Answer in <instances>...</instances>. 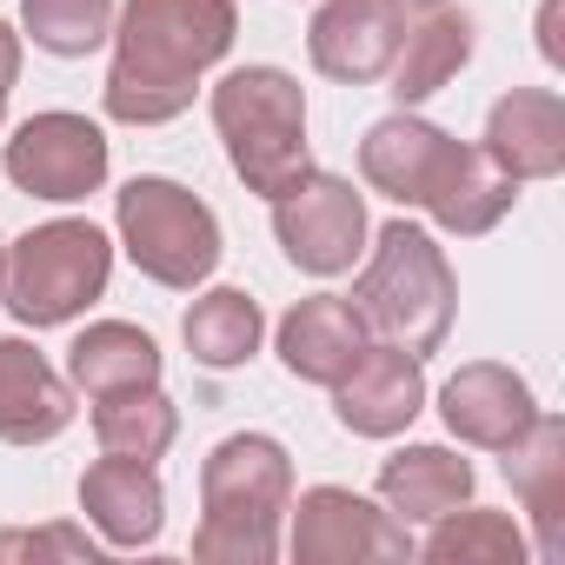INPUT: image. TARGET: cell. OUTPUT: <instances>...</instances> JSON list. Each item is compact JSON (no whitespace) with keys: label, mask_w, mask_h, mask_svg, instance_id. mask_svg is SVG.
Returning a JSON list of instances; mask_svg holds the SVG:
<instances>
[{"label":"cell","mask_w":565,"mask_h":565,"mask_svg":"<svg viewBox=\"0 0 565 565\" xmlns=\"http://www.w3.org/2000/svg\"><path fill=\"white\" fill-rule=\"evenodd\" d=\"M239 34L233 0H127L114 14V67H107V114L120 127H167L193 107L206 67L226 61Z\"/></svg>","instance_id":"obj_1"},{"label":"cell","mask_w":565,"mask_h":565,"mask_svg":"<svg viewBox=\"0 0 565 565\" xmlns=\"http://www.w3.org/2000/svg\"><path fill=\"white\" fill-rule=\"evenodd\" d=\"M294 505V459L266 433H233L200 466V532L193 558L206 565H273L279 519Z\"/></svg>","instance_id":"obj_2"},{"label":"cell","mask_w":565,"mask_h":565,"mask_svg":"<svg viewBox=\"0 0 565 565\" xmlns=\"http://www.w3.org/2000/svg\"><path fill=\"white\" fill-rule=\"evenodd\" d=\"M452 307H459V279L439 239L413 220H386L373 233V259L353 287V313L366 320V333L426 360L452 333Z\"/></svg>","instance_id":"obj_3"},{"label":"cell","mask_w":565,"mask_h":565,"mask_svg":"<svg viewBox=\"0 0 565 565\" xmlns=\"http://www.w3.org/2000/svg\"><path fill=\"white\" fill-rule=\"evenodd\" d=\"M213 127L226 140L233 173L259 200H279L313 167L307 160V94L279 67H233L213 87Z\"/></svg>","instance_id":"obj_4"},{"label":"cell","mask_w":565,"mask_h":565,"mask_svg":"<svg viewBox=\"0 0 565 565\" xmlns=\"http://www.w3.org/2000/svg\"><path fill=\"white\" fill-rule=\"evenodd\" d=\"M107 273L114 246L94 220H47L14 246H0V307L34 333L67 327L107 294Z\"/></svg>","instance_id":"obj_5"},{"label":"cell","mask_w":565,"mask_h":565,"mask_svg":"<svg viewBox=\"0 0 565 565\" xmlns=\"http://www.w3.org/2000/svg\"><path fill=\"white\" fill-rule=\"evenodd\" d=\"M114 226H120L127 259L153 279V287H173V294H193L200 279L220 266V253H226L213 206L193 186L160 180V173H140V180L120 186Z\"/></svg>","instance_id":"obj_6"},{"label":"cell","mask_w":565,"mask_h":565,"mask_svg":"<svg viewBox=\"0 0 565 565\" xmlns=\"http://www.w3.org/2000/svg\"><path fill=\"white\" fill-rule=\"evenodd\" d=\"M273 233L287 246V259L313 279L353 273V259L366 253V200L353 193V180L340 173H300L287 193L273 200Z\"/></svg>","instance_id":"obj_7"},{"label":"cell","mask_w":565,"mask_h":565,"mask_svg":"<svg viewBox=\"0 0 565 565\" xmlns=\"http://www.w3.org/2000/svg\"><path fill=\"white\" fill-rule=\"evenodd\" d=\"M8 180L34 200H87L107 180V134L87 114H34L14 127L8 153H0Z\"/></svg>","instance_id":"obj_8"},{"label":"cell","mask_w":565,"mask_h":565,"mask_svg":"<svg viewBox=\"0 0 565 565\" xmlns=\"http://www.w3.org/2000/svg\"><path fill=\"white\" fill-rule=\"evenodd\" d=\"M294 512V558L300 565H366V558H413V532L347 486L300 492Z\"/></svg>","instance_id":"obj_9"},{"label":"cell","mask_w":565,"mask_h":565,"mask_svg":"<svg viewBox=\"0 0 565 565\" xmlns=\"http://www.w3.org/2000/svg\"><path fill=\"white\" fill-rule=\"evenodd\" d=\"M406 41V0H327L307 28V54L340 87L386 81L393 54Z\"/></svg>","instance_id":"obj_10"},{"label":"cell","mask_w":565,"mask_h":565,"mask_svg":"<svg viewBox=\"0 0 565 565\" xmlns=\"http://www.w3.org/2000/svg\"><path fill=\"white\" fill-rule=\"evenodd\" d=\"M419 406H426V366H419V353H406V347H360V360L333 380V413H340V426L347 433H360V439H393V433H406L413 419H419Z\"/></svg>","instance_id":"obj_11"},{"label":"cell","mask_w":565,"mask_h":565,"mask_svg":"<svg viewBox=\"0 0 565 565\" xmlns=\"http://www.w3.org/2000/svg\"><path fill=\"white\" fill-rule=\"evenodd\" d=\"M452 147H459V140H452L446 127H433V120H419L413 107H399V114H386L380 127H366V140H360V173H366L373 193H386V200H399V206H426V193L439 186Z\"/></svg>","instance_id":"obj_12"},{"label":"cell","mask_w":565,"mask_h":565,"mask_svg":"<svg viewBox=\"0 0 565 565\" xmlns=\"http://www.w3.org/2000/svg\"><path fill=\"white\" fill-rule=\"evenodd\" d=\"M532 413H539L532 386H525L512 366H499V360H472V366H459V373L439 386V419H446V433L466 439V446H486V452L512 446V439L532 426Z\"/></svg>","instance_id":"obj_13"},{"label":"cell","mask_w":565,"mask_h":565,"mask_svg":"<svg viewBox=\"0 0 565 565\" xmlns=\"http://www.w3.org/2000/svg\"><path fill=\"white\" fill-rule=\"evenodd\" d=\"M81 512L87 525L114 545V552H140L160 539L167 525V492H160V472L147 459H100L81 472Z\"/></svg>","instance_id":"obj_14"},{"label":"cell","mask_w":565,"mask_h":565,"mask_svg":"<svg viewBox=\"0 0 565 565\" xmlns=\"http://www.w3.org/2000/svg\"><path fill=\"white\" fill-rule=\"evenodd\" d=\"M512 180H558L565 173V100L552 87H512L486 114L479 140Z\"/></svg>","instance_id":"obj_15"},{"label":"cell","mask_w":565,"mask_h":565,"mask_svg":"<svg viewBox=\"0 0 565 565\" xmlns=\"http://www.w3.org/2000/svg\"><path fill=\"white\" fill-rule=\"evenodd\" d=\"M505 452V479H512V492H519V505L532 512V552L539 558H565V426L552 419V413H532V426L512 439V446H499Z\"/></svg>","instance_id":"obj_16"},{"label":"cell","mask_w":565,"mask_h":565,"mask_svg":"<svg viewBox=\"0 0 565 565\" xmlns=\"http://www.w3.org/2000/svg\"><path fill=\"white\" fill-rule=\"evenodd\" d=\"M67 426H74L67 380L28 340H0V439L8 446H47Z\"/></svg>","instance_id":"obj_17"},{"label":"cell","mask_w":565,"mask_h":565,"mask_svg":"<svg viewBox=\"0 0 565 565\" xmlns=\"http://www.w3.org/2000/svg\"><path fill=\"white\" fill-rule=\"evenodd\" d=\"M360 347H366V320L340 294H313L279 320V366L307 386H333L360 360Z\"/></svg>","instance_id":"obj_18"},{"label":"cell","mask_w":565,"mask_h":565,"mask_svg":"<svg viewBox=\"0 0 565 565\" xmlns=\"http://www.w3.org/2000/svg\"><path fill=\"white\" fill-rule=\"evenodd\" d=\"M512 206H519V180H512L486 147H452V160H446L439 186L426 193L433 226H446V233H459V239L492 233Z\"/></svg>","instance_id":"obj_19"},{"label":"cell","mask_w":565,"mask_h":565,"mask_svg":"<svg viewBox=\"0 0 565 565\" xmlns=\"http://www.w3.org/2000/svg\"><path fill=\"white\" fill-rule=\"evenodd\" d=\"M380 499L399 525H433L472 499V459H459L446 446H406L380 466Z\"/></svg>","instance_id":"obj_20"},{"label":"cell","mask_w":565,"mask_h":565,"mask_svg":"<svg viewBox=\"0 0 565 565\" xmlns=\"http://www.w3.org/2000/svg\"><path fill=\"white\" fill-rule=\"evenodd\" d=\"M472 61V14H459V8H426V21L419 28H406V41H399V54H393V100L399 107H419V100H433L459 67Z\"/></svg>","instance_id":"obj_21"},{"label":"cell","mask_w":565,"mask_h":565,"mask_svg":"<svg viewBox=\"0 0 565 565\" xmlns=\"http://www.w3.org/2000/svg\"><path fill=\"white\" fill-rule=\"evenodd\" d=\"M67 373L81 393L107 399V393H134V386H160V347L127 327V320H94L74 347H67Z\"/></svg>","instance_id":"obj_22"},{"label":"cell","mask_w":565,"mask_h":565,"mask_svg":"<svg viewBox=\"0 0 565 565\" xmlns=\"http://www.w3.org/2000/svg\"><path fill=\"white\" fill-rule=\"evenodd\" d=\"M259 333H266L259 300L239 294V287H213V294H200V300L186 307V320H180V340H186V353H193L206 373H233V366H246V360L259 353Z\"/></svg>","instance_id":"obj_23"},{"label":"cell","mask_w":565,"mask_h":565,"mask_svg":"<svg viewBox=\"0 0 565 565\" xmlns=\"http://www.w3.org/2000/svg\"><path fill=\"white\" fill-rule=\"evenodd\" d=\"M94 439L114 459H160L180 439V406L160 386H134V393H107L94 399Z\"/></svg>","instance_id":"obj_24"},{"label":"cell","mask_w":565,"mask_h":565,"mask_svg":"<svg viewBox=\"0 0 565 565\" xmlns=\"http://www.w3.org/2000/svg\"><path fill=\"white\" fill-rule=\"evenodd\" d=\"M532 552V539L519 532V519L512 512H486V505H472V512H446V519H433V539H426V558L433 565H519Z\"/></svg>","instance_id":"obj_25"},{"label":"cell","mask_w":565,"mask_h":565,"mask_svg":"<svg viewBox=\"0 0 565 565\" xmlns=\"http://www.w3.org/2000/svg\"><path fill=\"white\" fill-rule=\"evenodd\" d=\"M114 14H120V0H21V21H28L34 47L54 61L94 54L114 34Z\"/></svg>","instance_id":"obj_26"},{"label":"cell","mask_w":565,"mask_h":565,"mask_svg":"<svg viewBox=\"0 0 565 565\" xmlns=\"http://www.w3.org/2000/svg\"><path fill=\"white\" fill-rule=\"evenodd\" d=\"M0 558H61V565H94V558H100V545H94L81 525H41V532L8 525V532H0Z\"/></svg>","instance_id":"obj_27"},{"label":"cell","mask_w":565,"mask_h":565,"mask_svg":"<svg viewBox=\"0 0 565 565\" xmlns=\"http://www.w3.org/2000/svg\"><path fill=\"white\" fill-rule=\"evenodd\" d=\"M14 81H21V34L0 21V120H8V94H14Z\"/></svg>","instance_id":"obj_28"},{"label":"cell","mask_w":565,"mask_h":565,"mask_svg":"<svg viewBox=\"0 0 565 565\" xmlns=\"http://www.w3.org/2000/svg\"><path fill=\"white\" fill-rule=\"evenodd\" d=\"M406 8H439V0H406Z\"/></svg>","instance_id":"obj_29"}]
</instances>
